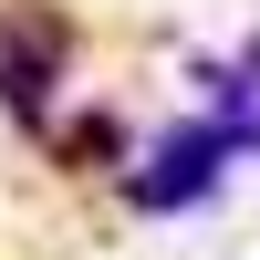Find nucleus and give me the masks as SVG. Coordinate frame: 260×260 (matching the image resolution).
<instances>
[{
  "instance_id": "obj_1",
  "label": "nucleus",
  "mask_w": 260,
  "mask_h": 260,
  "mask_svg": "<svg viewBox=\"0 0 260 260\" xmlns=\"http://www.w3.org/2000/svg\"><path fill=\"white\" fill-rule=\"evenodd\" d=\"M240 146H260V104L250 115H198V125H177V136L156 146V156L136 167V177H125V198L146 208V219H167V208H187V198H208V187H219V167L240 156Z\"/></svg>"
},
{
  "instance_id": "obj_2",
  "label": "nucleus",
  "mask_w": 260,
  "mask_h": 260,
  "mask_svg": "<svg viewBox=\"0 0 260 260\" xmlns=\"http://www.w3.org/2000/svg\"><path fill=\"white\" fill-rule=\"evenodd\" d=\"M62 73V21H11V52H0V104L21 125H42V83Z\"/></svg>"
}]
</instances>
